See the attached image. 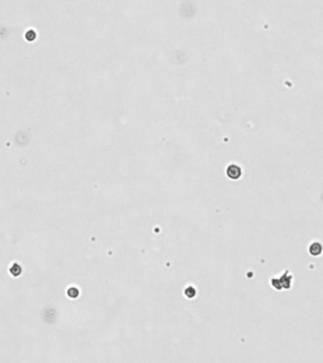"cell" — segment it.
Wrapping results in <instances>:
<instances>
[{"instance_id":"cell-4","label":"cell","mask_w":323,"mask_h":363,"mask_svg":"<svg viewBox=\"0 0 323 363\" xmlns=\"http://www.w3.org/2000/svg\"><path fill=\"white\" fill-rule=\"evenodd\" d=\"M36 37V32L33 31V29H29V31H27L26 33V39L28 41H33Z\"/></svg>"},{"instance_id":"cell-3","label":"cell","mask_w":323,"mask_h":363,"mask_svg":"<svg viewBox=\"0 0 323 363\" xmlns=\"http://www.w3.org/2000/svg\"><path fill=\"white\" fill-rule=\"evenodd\" d=\"M9 272H11V274L13 275L14 277H17L22 273V268L19 264L14 263V264H13V266L9 268Z\"/></svg>"},{"instance_id":"cell-1","label":"cell","mask_w":323,"mask_h":363,"mask_svg":"<svg viewBox=\"0 0 323 363\" xmlns=\"http://www.w3.org/2000/svg\"><path fill=\"white\" fill-rule=\"evenodd\" d=\"M241 173H242L241 172V169L236 165H231L228 166V169H227V174H228L229 177L231 179H232V180L239 179L240 176H241Z\"/></svg>"},{"instance_id":"cell-5","label":"cell","mask_w":323,"mask_h":363,"mask_svg":"<svg viewBox=\"0 0 323 363\" xmlns=\"http://www.w3.org/2000/svg\"><path fill=\"white\" fill-rule=\"evenodd\" d=\"M67 294H68V296H69V297L76 298V297H77V295H79V290H77L76 288H71V289H68Z\"/></svg>"},{"instance_id":"cell-2","label":"cell","mask_w":323,"mask_h":363,"mask_svg":"<svg viewBox=\"0 0 323 363\" xmlns=\"http://www.w3.org/2000/svg\"><path fill=\"white\" fill-rule=\"evenodd\" d=\"M309 252L312 256H318L322 252V245L319 242H314L310 245L309 247Z\"/></svg>"}]
</instances>
